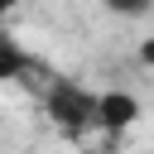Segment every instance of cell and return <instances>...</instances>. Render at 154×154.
Instances as JSON below:
<instances>
[{"label": "cell", "instance_id": "1", "mask_svg": "<svg viewBox=\"0 0 154 154\" xmlns=\"http://www.w3.org/2000/svg\"><path fill=\"white\" fill-rule=\"evenodd\" d=\"M43 116L58 135L82 140L91 130H101V91L82 87L77 77H48L43 87Z\"/></svg>", "mask_w": 154, "mask_h": 154}, {"label": "cell", "instance_id": "2", "mask_svg": "<svg viewBox=\"0 0 154 154\" xmlns=\"http://www.w3.org/2000/svg\"><path fill=\"white\" fill-rule=\"evenodd\" d=\"M140 120V101L130 91H101V130L106 135H120Z\"/></svg>", "mask_w": 154, "mask_h": 154}, {"label": "cell", "instance_id": "3", "mask_svg": "<svg viewBox=\"0 0 154 154\" xmlns=\"http://www.w3.org/2000/svg\"><path fill=\"white\" fill-rule=\"evenodd\" d=\"M29 67H38V58H29L14 34H5V38H0V77H5V82H19Z\"/></svg>", "mask_w": 154, "mask_h": 154}, {"label": "cell", "instance_id": "4", "mask_svg": "<svg viewBox=\"0 0 154 154\" xmlns=\"http://www.w3.org/2000/svg\"><path fill=\"white\" fill-rule=\"evenodd\" d=\"M111 14H120V19H140V14H149L154 10V0H101Z\"/></svg>", "mask_w": 154, "mask_h": 154}, {"label": "cell", "instance_id": "5", "mask_svg": "<svg viewBox=\"0 0 154 154\" xmlns=\"http://www.w3.org/2000/svg\"><path fill=\"white\" fill-rule=\"evenodd\" d=\"M140 63H144V67H154V34L140 43Z\"/></svg>", "mask_w": 154, "mask_h": 154}]
</instances>
